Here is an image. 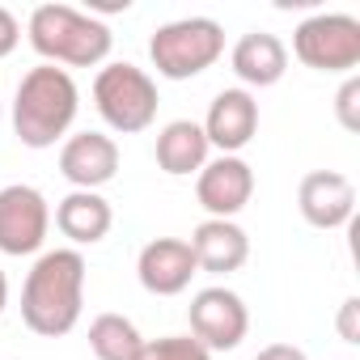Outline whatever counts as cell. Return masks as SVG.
Segmentation results:
<instances>
[{
  "instance_id": "1",
  "label": "cell",
  "mask_w": 360,
  "mask_h": 360,
  "mask_svg": "<svg viewBox=\"0 0 360 360\" xmlns=\"http://www.w3.org/2000/svg\"><path fill=\"white\" fill-rule=\"evenodd\" d=\"M85 255L72 246L47 250L39 255V263L30 267L26 284H22V322L43 335V339H60L81 322V305H85Z\"/></svg>"
},
{
  "instance_id": "2",
  "label": "cell",
  "mask_w": 360,
  "mask_h": 360,
  "mask_svg": "<svg viewBox=\"0 0 360 360\" xmlns=\"http://www.w3.org/2000/svg\"><path fill=\"white\" fill-rule=\"evenodd\" d=\"M81 110V89L72 72L56 64H39L22 77L13 94V131L26 148H51L56 140L68 136Z\"/></svg>"
},
{
  "instance_id": "3",
  "label": "cell",
  "mask_w": 360,
  "mask_h": 360,
  "mask_svg": "<svg viewBox=\"0 0 360 360\" xmlns=\"http://www.w3.org/2000/svg\"><path fill=\"white\" fill-rule=\"evenodd\" d=\"M26 39L43 56V64H56L64 72L98 68V64H106V56L115 47L110 26L72 5H39L26 22Z\"/></svg>"
},
{
  "instance_id": "4",
  "label": "cell",
  "mask_w": 360,
  "mask_h": 360,
  "mask_svg": "<svg viewBox=\"0 0 360 360\" xmlns=\"http://www.w3.org/2000/svg\"><path fill=\"white\" fill-rule=\"evenodd\" d=\"M225 56V30L212 18H178L157 26L148 39V60L165 81H191Z\"/></svg>"
},
{
  "instance_id": "5",
  "label": "cell",
  "mask_w": 360,
  "mask_h": 360,
  "mask_svg": "<svg viewBox=\"0 0 360 360\" xmlns=\"http://www.w3.org/2000/svg\"><path fill=\"white\" fill-rule=\"evenodd\" d=\"M94 106L102 115V123L119 136H136L144 127H153L157 119V81L136 68V64H106L98 77H94Z\"/></svg>"
},
{
  "instance_id": "6",
  "label": "cell",
  "mask_w": 360,
  "mask_h": 360,
  "mask_svg": "<svg viewBox=\"0 0 360 360\" xmlns=\"http://www.w3.org/2000/svg\"><path fill=\"white\" fill-rule=\"evenodd\" d=\"M292 56L314 72H352L360 64V22L352 13H314L292 30Z\"/></svg>"
},
{
  "instance_id": "7",
  "label": "cell",
  "mask_w": 360,
  "mask_h": 360,
  "mask_svg": "<svg viewBox=\"0 0 360 360\" xmlns=\"http://www.w3.org/2000/svg\"><path fill=\"white\" fill-rule=\"evenodd\" d=\"M51 229V208L39 187L9 183L0 187V255H39Z\"/></svg>"
},
{
  "instance_id": "8",
  "label": "cell",
  "mask_w": 360,
  "mask_h": 360,
  "mask_svg": "<svg viewBox=\"0 0 360 360\" xmlns=\"http://www.w3.org/2000/svg\"><path fill=\"white\" fill-rule=\"evenodd\" d=\"M187 318H191V339H200L208 352H233V347L246 339V330H250V309H246V301H242L233 288H225V284L200 288V292L191 297Z\"/></svg>"
},
{
  "instance_id": "9",
  "label": "cell",
  "mask_w": 360,
  "mask_h": 360,
  "mask_svg": "<svg viewBox=\"0 0 360 360\" xmlns=\"http://www.w3.org/2000/svg\"><path fill=\"white\" fill-rule=\"evenodd\" d=\"M255 195V169L242 157H212L195 174V200L212 221H233Z\"/></svg>"
},
{
  "instance_id": "10",
  "label": "cell",
  "mask_w": 360,
  "mask_h": 360,
  "mask_svg": "<svg viewBox=\"0 0 360 360\" xmlns=\"http://www.w3.org/2000/svg\"><path fill=\"white\" fill-rule=\"evenodd\" d=\"M297 208L314 229H343L356 212V187L339 169H309L297 187Z\"/></svg>"
},
{
  "instance_id": "11",
  "label": "cell",
  "mask_w": 360,
  "mask_h": 360,
  "mask_svg": "<svg viewBox=\"0 0 360 360\" xmlns=\"http://www.w3.org/2000/svg\"><path fill=\"white\" fill-rule=\"evenodd\" d=\"M208 136V148H221V157H238L255 131H259V102L250 89H221L208 106V119L200 123Z\"/></svg>"
},
{
  "instance_id": "12",
  "label": "cell",
  "mask_w": 360,
  "mask_h": 360,
  "mask_svg": "<svg viewBox=\"0 0 360 360\" xmlns=\"http://www.w3.org/2000/svg\"><path fill=\"white\" fill-rule=\"evenodd\" d=\"M60 174L72 191H98L119 174V144L106 131H77L60 148Z\"/></svg>"
},
{
  "instance_id": "13",
  "label": "cell",
  "mask_w": 360,
  "mask_h": 360,
  "mask_svg": "<svg viewBox=\"0 0 360 360\" xmlns=\"http://www.w3.org/2000/svg\"><path fill=\"white\" fill-rule=\"evenodd\" d=\"M195 255L183 238H153L140 259H136V276H140V288L153 292V297H178L191 288V276H195Z\"/></svg>"
},
{
  "instance_id": "14",
  "label": "cell",
  "mask_w": 360,
  "mask_h": 360,
  "mask_svg": "<svg viewBox=\"0 0 360 360\" xmlns=\"http://www.w3.org/2000/svg\"><path fill=\"white\" fill-rule=\"evenodd\" d=\"M191 255H195V267L208 271V276H229V271H242L246 259H250V238L238 221H204L195 225L191 233Z\"/></svg>"
},
{
  "instance_id": "15",
  "label": "cell",
  "mask_w": 360,
  "mask_h": 360,
  "mask_svg": "<svg viewBox=\"0 0 360 360\" xmlns=\"http://www.w3.org/2000/svg\"><path fill=\"white\" fill-rule=\"evenodd\" d=\"M229 64H233V77H238L242 85L267 89V85H276V81L288 72V47H284L276 34H267V30H250V34H242V39L233 43Z\"/></svg>"
},
{
  "instance_id": "16",
  "label": "cell",
  "mask_w": 360,
  "mask_h": 360,
  "mask_svg": "<svg viewBox=\"0 0 360 360\" xmlns=\"http://www.w3.org/2000/svg\"><path fill=\"white\" fill-rule=\"evenodd\" d=\"M208 136L200 123L191 119H174L157 131V165L169 174V178H187V174H200L208 165Z\"/></svg>"
},
{
  "instance_id": "17",
  "label": "cell",
  "mask_w": 360,
  "mask_h": 360,
  "mask_svg": "<svg viewBox=\"0 0 360 360\" xmlns=\"http://www.w3.org/2000/svg\"><path fill=\"white\" fill-rule=\"evenodd\" d=\"M110 225H115V212H110V204L98 191H72L56 208V229L72 242V250L102 242L110 233Z\"/></svg>"
},
{
  "instance_id": "18",
  "label": "cell",
  "mask_w": 360,
  "mask_h": 360,
  "mask_svg": "<svg viewBox=\"0 0 360 360\" xmlns=\"http://www.w3.org/2000/svg\"><path fill=\"white\" fill-rule=\"evenodd\" d=\"M89 347H94L98 360H140L144 339H140V330H136L131 318H123V314H98L89 322Z\"/></svg>"
},
{
  "instance_id": "19",
  "label": "cell",
  "mask_w": 360,
  "mask_h": 360,
  "mask_svg": "<svg viewBox=\"0 0 360 360\" xmlns=\"http://www.w3.org/2000/svg\"><path fill=\"white\" fill-rule=\"evenodd\" d=\"M140 360H212V352L191 335H161V339H144Z\"/></svg>"
},
{
  "instance_id": "20",
  "label": "cell",
  "mask_w": 360,
  "mask_h": 360,
  "mask_svg": "<svg viewBox=\"0 0 360 360\" xmlns=\"http://www.w3.org/2000/svg\"><path fill=\"white\" fill-rule=\"evenodd\" d=\"M335 115L347 131H360V77H347L335 94Z\"/></svg>"
},
{
  "instance_id": "21",
  "label": "cell",
  "mask_w": 360,
  "mask_h": 360,
  "mask_svg": "<svg viewBox=\"0 0 360 360\" xmlns=\"http://www.w3.org/2000/svg\"><path fill=\"white\" fill-rule=\"evenodd\" d=\"M339 339L343 343H360V297H347L339 305Z\"/></svg>"
},
{
  "instance_id": "22",
  "label": "cell",
  "mask_w": 360,
  "mask_h": 360,
  "mask_svg": "<svg viewBox=\"0 0 360 360\" xmlns=\"http://www.w3.org/2000/svg\"><path fill=\"white\" fill-rule=\"evenodd\" d=\"M18 43H22V22H18L5 5H0V60L13 56V51H18Z\"/></svg>"
},
{
  "instance_id": "23",
  "label": "cell",
  "mask_w": 360,
  "mask_h": 360,
  "mask_svg": "<svg viewBox=\"0 0 360 360\" xmlns=\"http://www.w3.org/2000/svg\"><path fill=\"white\" fill-rule=\"evenodd\" d=\"M255 360H309V356H305L297 343H267Z\"/></svg>"
},
{
  "instance_id": "24",
  "label": "cell",
  "mask_w": 360,
  "mask_h": 360,
  "mask_svg": "<svg viewBox=\"0 0 360 360\" xmlns=\"http://www.w3.org/2000/svg\"><path fill=\"white\" fill-rule=\"evenodd\" d=\"M5 305H9V280H5V271H0V314H5Z\"/></svg>"
}]
</instances>
